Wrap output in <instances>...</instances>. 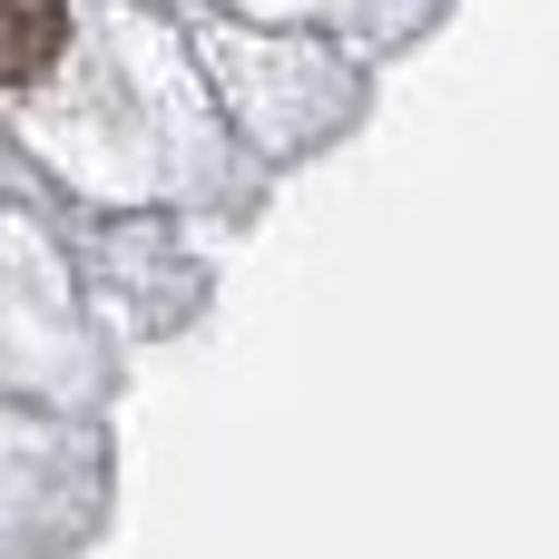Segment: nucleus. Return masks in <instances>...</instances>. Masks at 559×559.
<instances>
[{"instance_id":"1","label":"nucleus","mask_w":559,"mask_h":559,"mask_svg":"<svg viewBox=\"0 0 559 559\" xmlns=\"http://www.w3.org/2000/svg\"><path fill=\"white\" fill-rule=\"evenodd\" d=\"M59 29H69V0H0V88L29 79V69H49Z\"/></svg>"}]
</instances>
